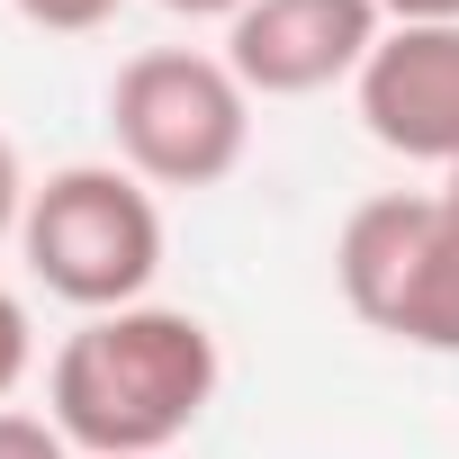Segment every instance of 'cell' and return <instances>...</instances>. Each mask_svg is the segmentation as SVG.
I'll return each instance as SVG.
<instances>
[{"mask_svg":"<svg viewBox=\"0 0 459 459\" xmlns=\"http://www.w3.org/2000/svg\"><path fill=\"white\" fill-rule=\"evenodd\" d=\"M225 387V351L189 307L82 316L46 360V414L82 459H171Z\"/></svg>","mask_w":459,"mask_h":459,"instance_id":"obj_1","label":"cell"},{"mask_svg":"<svg viewBox=\"0 0 459 459\" xmlns=\"http://www.w3.org/2000/svg\"><path fill=\"white\" fill-rule=\"evenodd\" d=\"M432 198H441V225L459 235V171H441V189H432Z\"/></svg>","mask_w":459,"mask_h":459,"instance_id":"obj_13","label":"cell"},{"mask_svg":"<svg viewBox=\"0 0 459 459\" xmlns=\"http://www.w3.org/2000/svg\"><path fill=\"white\" fill-rule=\"evenodd\" d=\"M387 28H459V0H378Z\"/></svg>","mask_w":459,"mask_h":459,"instance_id":"obj_11","label":"cell"},{"mask_svg":"<svg viewBox=\"0 0 459 459\" xmlns=\"http://www.w3.org/2000/svg\"><path fill=\"white\" fill-rule=\"evenodd\" d=\"M108 135H117V162L144 189H216L253 153V91L235 82L225 55L153 46V55L117 64Z\"/></svg>","mask_w":459,"mask_h":459,"instance_id":"obj_3","label":"cell"},{"mask_svg":"<svg viewBox=\"0 0 459 459\" xmlns=\"http://www.w3.org/2000/svg\"><path fill=\"white\" fill-rule=\"evenodd\" d=\"M37 369V325H28V307L0 289V405L19 396V378Z\"/></svg>","mask_w":459,"mask_h":459,"instance_id":"obj_9","label":"cell"},{"mask_svg":"<svg viewBox=\"0 0 459 459\" xmlns=\"http://www.w3.org/2000/svg\"><path fill=\"white\" fill-rule=\"evenodd\" d=\"M432 244H441L432 189L360 198V207L342 216V235H333V289H342V307H351L369 333H387V316H396V298H405V280L423 271Z\"/></svg>","mask_w":459,"mask_h":459,"instance_id":"obj_6","label":"cell"},{"mask_svg":"<svg viewBox=\"0 0 459 459\" xmlns=\"http://www.w3.org/2000/svg\"><path fill=\"white\" fill-rule=\"evenodd\" d=\"M432 207H441V198H432ZM387 342L459 360V235H450V225H441V244L423 253V271L405 280V298H396V316H387Z\"/></svg>","mask_w":459,"mask_h":459,"instance_id":"obj_7","label":"cell"},{"mask_svg":"<svg viewBox=\"0 0 459 459\" xmlns=\"http://www.w3.org/2000/svg\"><path fill=\"white\" fill-rule=\"evenodd\" d=\"M369 144L459 171V28H387L351 82Z\"/></svg>","mask_w":459,"mask_h":459,"instance_id":"obj_5","label":"cell"},{"mask_svg":"<svg viewBox=\"0 0 459 459\" xmlns=\"http://www.w3.org/2000/svg\"><path fill=\"white\" fill-rule=\"evenodd\" d=\"M171 19H235V10H253V0H162Z\"/></svg>","mask_w":459,"mask_h":459,"instance_id":"obj_12","label":"cell"},{"mask_svg":"<svg viewBox=\"0 0 459 459\" xmlns=\"http://www.w3.org/2000/svg\"><path fill=\"white\" fill-rule=\"evenodd\" d=\"M28 280L82 316H117L144 307L162 280V198L126 171V162H64L28 189V225H19Z\"/></svg>","mask_w":459,"mask_h":459,"instance_id":"obj_2","label":"cell"},{"mask_svg":"<svg viewBox=\"0 0 459 459\" xmlns=\"http://www.w3.org/2000/svg\"><path fill=\"white\" fill-rule=\"evenodd\" d=\"M28 162H19V144L0 135V244H19V225H28Z\"/></svg>","mask_w":459,"mask_h":459,"instance_id":"obj_10","label":"cell"},{"mask_svg":"<svg viewBox=\"0 0 459 459\" xmlns=\"http://www.w3.org/2000/svg\"><path fill=\"white\" fill-rule=\"evenodd\" d=\"M0 459H82V450L55 432V414H19V405H0Z\"/></svg>","mask_w":459,"mask_h":459,"instance_id":"obj_8","label":"cell"},{"mask_svg":"<svg viewBox=\"0 0 459 459\" xmlns=\"http://www.w3.org/2000/svg\"><path fill=\"white\" fill-rule=\"evenodd\" d=\"M378 37H387L378 0H253L225 19V64L253 100H316L333 82H360Z\"/></svg>","mask_w":459,"mask_h":459,"instance_id":"obj_4","label":"cell"}]
</instances>
